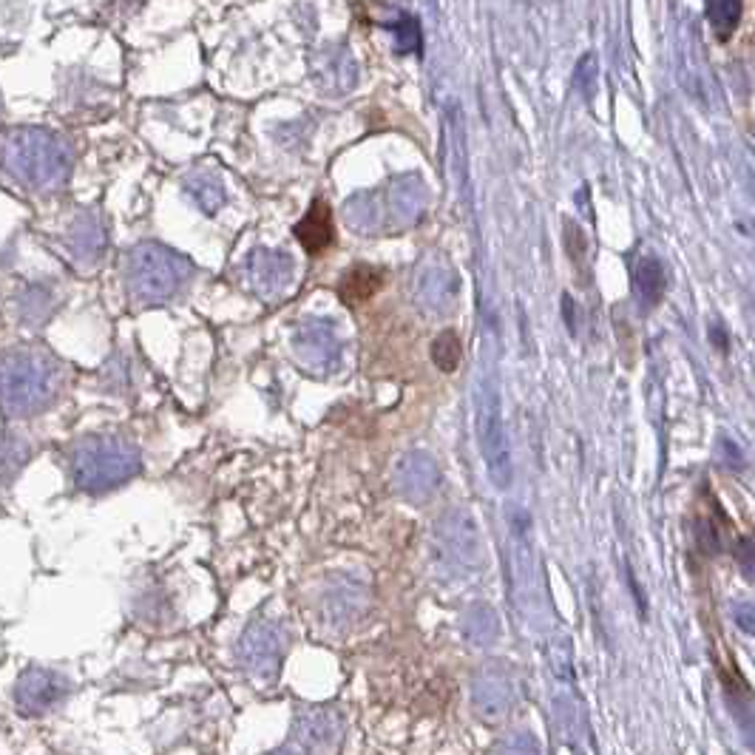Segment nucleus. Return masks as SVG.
<instances>
[{
    "label": "nucleus",
    "mask_w": 755,
    "mask_h": 755,
    "mask_svg": "<svg viewBox=\"0 0 755 755\" xmlns=\"http://www.w3.org/2000/svg\"><path fill=\"white\" fill-rule=\"evenodd\" d=\"M475 426H477V446L483 466L489 472L494 489L506 492L514 480V463H511V443L503 421V395L500 384L492 375H486L477 384L475 395Z\"/></svg>",
    "instance_id": "obj_1"
},
{
    "label": "nucleus",
    "mask_w": 755,
    "mask_h": 755,
    "mask_svg": "<svg viewBox=\"0 0 755 755\" xmlns=\"http://www.w3.org/2000/svg\"><path fill=\"white\" fill-rule=\"evenodd\" d=\"M392 477H395V492L401 494L406 503H415V506L429 503L440 489L438 463L426 452H409L401 457Z\"/></svg>",
    "instance_id": "obj_2"
},
{
    "label": "nucleus",
    "mask_w": 755,
    "mask_h": 755,
    "mask_svg": "<svg viewBox=\"0 0 755 755\" xmlns=\"http://www.w3.org/2000/svg\"><path fill=\"white\" fill-rule=\"evenodd\" d=\"M182 276H185V264L165 250H145L140 256L137 279H140V290L148 296H157V299L171 296Z\"/></svg>",
    "instance_id": "obj_3"
},
{
    "label": "nucleus",
    "mask_w": 755,
    "mask_h": 755,
    "mask_svg": "<svg viewBox=\"0 0 755 755\" xmlns=\"http://www.w3.org/2000/svg\"><path fill=\"white\" fill-rule=\"evenodd\" d=\"M290 279H293V259L287 253L262 247L250 256V281H253V290L262 293L264 299L284 293Z\"/></svg>",
    "instance_id": "obj_4"
},
{
    "label": "nucleus",
    "mask_w": 755,
    "mask_h": 755,
    "mask_svg": "<svg viewBox=\"0 0 755 755\" xmlns=\"http://www.w3.org/2000/svg\"><path fill=\"white\" fill-rule=\"evenodd\" d=\"M440 548L446 557L457 562L475 560L480 545H477V526L466 511H452L443 520H438Z\"/></svg>",
    "instance_id": "obj_5"
},
{
    "label": "nucleus",
    "mask_w": 755,
    "mask_h": 755,
    "mask_svg": "<svg viewBox=\"0 0 755 755\" xmlns=\"http://www.w3.org/2000/svg\"><path fill=\"white\" fill-rule=\"evenodd\" d=\"M296 352L307 367H321L327 369L335 364L338 358V338H335L333 327L324 321H313L307 324L299 335H296Z\"/></svg>",
    "instance_id": "obj_6"
},
{
    "label": "nucleus",
    "mask_w": 755,
    "mask_h": 755,
    "mask_svg": "<svg viewBox=\"0 0 755 755\" xmlns=\"http://www.w3.org/2000/svg\"><path fill=\"white\" fill-rule=\"evenodd\" d=\"M296 239L310 256H318V253H324L327 247L333 245V211H330V205L324 199H316L310 205V211L304 213V219L296 225Z\"/></svg>",
    "instance_id": "obj_7"
},
{
    "label": "nucleus",
    "mask_w": 755,
    "mask_h": 755,
    "mask_svg": "<svg viewBox=\"0 0 755 755\" xmlns=\"http://www.w3.org/2000/svg\"><path fill=\"white\" fill-rule=\"evenodd\" d=\"M418 296H421L426 310H438L446 313L457 299V276L449 267H426L418 284Z\"/></svg>",
    "instance_id": "obj_8"
},
{
    "label": "nucleus",
    "mask_w": 755,
    "mask_h": 755,
    "mask_svg": "<svg viewBox=\"0 0 755 755\" xmlns=\"http://www.w3.org/2000/svg\"><path fill=\"white\" fill-rule=\"evenodd\" d=\"M633 284H636V293H639V301L642 307L650 310L656 307L659 301L665 299V290H668V270L665 264L659 262L656 256H642L636 262V270H633Z\"/></svg>",
    "instance_id": "obj_9"
},
{
    "label": "nucleus",
    "mask_w": 755,
    "mask_h": 755,
    "mask_svg": "<svg viewBox=\"0 0 755 755\" xmlns=\"http://www.w3.org/2000/svg\"><path fill=\"white\" fill-rule=\"evenodd\" d=\"M381 287H384V273H378L369 264H358V267H352V270L344 273V279L338 284V296L347 301L350 307H358V304L372 299Z\"/></svg>",
    "instance_id": "obj_10"
},
{
    "label": "nucleus",
    "mask_w": 755,
    "mask_h": 755,
    "mask_svg": "<svg viewBox=\"0 0 755 755\" xmlns=\"http://www.w3.org/2000/svg\"><path fill=\"white\" fill-rule=\"evenodd\" d=\"M432 361L440 372H455L457 364L463 361V341L455 330H443L432 341Z\"/></svg>",
    "instance_id": "obj_11"
},
{
    "label": "nucleus",
    "mask_w": 755,
    "mask_h": 755,
    "mask_svg": "<svg viewBox=\"0 0 755 755\" xmlns=\"http://www.w3.org/2000/svg\"><path fill=\"white\" fill-rule=\"evenodd\" d=\"M707 18L713 23L719 40H727L738 29V20H741V3H733V0H719V3H710L707 6Z\"/></svg>",
    "instance_id": "obj_12"
},
{
    "label": "nucleus",
    "mask_w": 755,
    "mask_h": 755,
    "mask_svg": "<svg viewBox=\"0 0 755 755\" xmlns=\"http://www.w3.org/2000/svg\"><path fill=\"white\" fill-rule=\"evenodd\" d=\"M384 26L395 32V37H398V49H401V52H406V54L421 52V43H423L421 23L412 18V15H406V12H398V15H395V20H387Z\"/></svg>",
    "instance_id": "obj_13"
},
{
    "label": "nucleus",
    "mask_w": 755,
    "mask_h": 755,
    "mask_svg": "<svg viewBox=\"0 0 755 755\" xmlns=\"http://www.w3.org/2000/svg\"><path fill=\"white\" fill-rule=\"evenodd\" d=\"M565 247H568L571 262L585 264V256H588V242H585V233H582L580 225L565 222Z\"/></svg>",
    "instance_id": "obj_14"
},
{
    "label": "nucleus",
    "mask_w": 755,
    "mask_h": 755,
    "mask_svg": "<svg viewBox=\"0 0 755 755\" xmlns=\"http://www.w3.org/2000/svg\"><path fill=\"white\" fill-rule=\"evenodd\" d=\"M719 452H721V463L730 469V472H736L741 469V463H744V457H741V446H738L736 440H730L727 435H721L719 438Z\"/></svg>",
    "instance_id": "obj_15"
},
{
    "label": "nucleus",
    "mask_w": 755,
    "mask_h": 755,
    "mask_svg": "<svg viewBox=\"0 0 755 755\" xmlns=\"http://www.w3.org/2000/svg\"><path fill=\"white\" fill-rule=\"evenodd\" d=\"M591 63H594V57H591V54H585V57H582L580 69H577V83H580L585 97H591V94H594V69H591Z\"/></svg>",
    "instance_id": "obj_16"
},
{
    "label": "nucleus",
    "mask_w": 755,
    "mask_h": 755,
    "mask_svg": "<svg viewBox=\"0 0 755 755\" xmlns=\"http://www.w3.org/2000/svg\"><path fill=\"white\" fill-rule=\"evenodd\" d=\"M696 531H699V543H702L707 551H719V534L713 531V526H710L707 520H699Z\"/></svg>",
    "instance_id": "obj_17"
},
{
    "label": "nucleus",
    "mask_w": 755,
    "mask_h": 755,
    "mask_svg": "<svg viewBox=\"0 0 755 755\" xmlns=\"http://www.w3.org/2000/svg\"><path fill=\"white\" fill-rule=\"evenodd\" d=\"M738 557H741V568H744V574L747 577H753V543L744 537L741 545H738Z\"/></svg>",
    "instance_id": "obj_18"
},
{
    "label": "nucleus",
    "mask_w": 755,
    "mask_h": 755,
    "mask_svg": "<svg viewBox=\"0 0 755 755\" xmlns=\"http://www.w3.org/2000/svg\"><path fill=\"white\" fill-rule=\"evenodd\" d=\"M738 622L744 625V631H753V625H750V605H744V608H741V614H738Z\"/></svg>",
    "instance_id": "obj_19"
}]
</instances>
